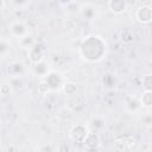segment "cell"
<instances>
[{
    "label": "cell",
    "mask_w": 152,
    "mask_h": 152,
    "mask_svg": "<svg viewBox=\"0 0 152 152\" xmlns=\"http://www.w3.org/2000/svg\"><path fill=\"white\" fill-rule=\"evenodd\" d=\"M107 42L97 34L86 36L78 45L80 57L88 63H97L102 61L107 53Z\"/></svg>",
    "instance_id": "obj_1"
},
{
    "label": "cell",
    "mask_w": 152,
    "mask_h": 152,
    "mask_svg": "<svg viewBox=\"0 0 152 152\" xmlns=\"http://www.w3.org/2000/svg\"><path fill=\"white\" fill-rule=\"evenodd\" d=\"M65 83V78L63 75L56 70H50L44 77L38 80V91L42 95H46L49 93L62 90Z\"/></svg>",
    "instance_id": "obj_2"
},
{
    "label": "cell",
    "mask_w": 152,
    "mask_h": 152,
    "mask_svg": "<svg viewBox=\"0 0 152 152\" xmlns=\"http://www.w3.org/2000/svg\"><path fill=\"white\" fill-rule=\"evenodd\" d=\"M113 144L116 151H135L138 148L139 142L134 135L122 133V134H118L114 138Z\"/></svg>",
    "instance_id": "obj_3"
},
{
    "label": "cell",
    "mask_w": 152,
    "mask_h": 152,
    "mask_svg": "<svg viewBox=\"0 0 152 152\" xmlns=\"http://www.w3.org/2000/svg\"><path fill=\"white\" fill-rule=\"evenodd\" d=\"M6 72L13 80L23 78L27 74V68L24 64V62H21V61H12L6 66Z\"/></svg>",
    "instance_id": "obj_4"
},
{
    "label": "cell",
    "mask_w": 152,
    "mask_h": 152,
    "mask_svg": "<svg viewBox=\"0 0 152 152\" xmlns=\"http://www.w3.org/2000/svg\"><path fill=\"white\" fill-rule=\"evenodd\" d=\"M90 132L89 127L84 124H76L69 129V138L77 144H83L88 133Z\"/></svg>",
    "instance_id": "obj_5"
},
{
    "label": "cell",
    "mask_w": 152,
    "mask_h": 152,
    "mask_svg": "<svg viewBox=\"0 0 152 152\" xmlns=\"http://www.w3.org/2000/svg\"><path fill=\"white\" fill-rule=\"evenodd\" d=\"M45 57H46V48L42 43L36 42L34 45L27 50V58H28L31 65L44 61Z\"/></svg>",
    "instance_id": "obj_6"
},
{
    "label": "cell",
    "mask_w": 152,
    "mask_h": 152,
    "mask_svg": "<svg viewBox=\"0 0 152 152\" xmlns=\"http://www.w3.org/2000/svg\"><path fill=\"white\" fill-rule=\"evenodd\" d=\"M8 33L14 38L20 39L21 37L30 33V30H28L27 24L24 20L17 19V20H13L8 24Z\"/></svg>",
    "instance_id": "obj_7"
},
{
    "label": "cell",
    "mask_w": 152,
    "mask_h": 152,
    "mask_svg": "<svg viewBox=\"0 0 152 152\" xmlns=\"http://www.w3.org/2000/svg\"><path fill=\"white\" fill-rule=\"evenodd\" d=\"M78 14L81 17V19L86 20V21H91L94 20L97 14H99V10L97 7L91 4V2H86V4H82L78 8Z\"/></svg>",
    "instance_id": "obj_8"
},
{
    "label": "cell",
    "mask_w": 152,
    "mask_h": 152,
    "mask_svg": "<svg viewBox=\"0 0 152 152\" xmlns=\"http://www.w3.org/2000/svg\"><path fill=\"white\" fill-rule=\"evenodd\" d=\"M135 19L140 24H150L152 21V7L141 5L135 10Z\"/></svg>",
    "instance_id": "obj_9"
},
{
    "label": "cell",
    "mask_w": 152,
    "mask_h": 152,
    "mask_svg": "<svg viewBox=\"0 0 152 152\" xmlns=\"http://www.w3.org/2000/svg\"><path fill=\"white\" fill-rule=\"evenodd\" d=\"M101 144H102L101 138H100L99 133L95 131H90L83 141V146L86 147V150H89V151L99 150L101 147Z\"/></svg>",
    "instance_id": "obj_10"
},
{
    "label": "cell",
    "mask_w": 152,
    "mask_h": 152,
    "mask_svg": "<svg viewBox=\"0 0 152 152\" xmlns=\"http://www.w3.org/2000/svg\"><path fill=\"white\" fill-rule=\"evenodd\" d=\"M50 70H52V68H51V64L46 59L38 62L36 64H32V74H33V76L37 77V80L44 77Z\"/></svg>",
    "instance_id": "obj_11"
},
{
    "label": "cell",
    "mask_w": 152,
    "mask_h": 152,
    "mask_svg": "<svg viewBox=\"0 0 152 152\" xmlns=\"http://www.w3.org/2000/svg\"><path fill=\"white\" fill-rule=\"evenodd\" d=\"M107 6L112 13L122 14L127 10V1L126 0H108Z\"/></svg>",
    "instance_id": "obj_12"
},
{
    "label": "cell",
    "mask_w": 152,
    "mask_h": 152,
    "mask_svg": "<svg viewBox=\"0 0 152 152\" xmlns=\"http://www.w3.org/2000/svg\"><path fill=\"white\" fill-rule=\"evenodd\" d=\"M101 82H102V86L108 89V90H112L116 87L118 84V78L116 76L113 74V72H104L101 77Z\"/></svg>",
    "instance_id": "obj_13"
},
{
    "label": "cell",
    "mask_w": 152,
    "mask_h": 152,
    "mask_svg": "<svg viewBox=\"0 0 152 152\" xmlns=\"http://www.w3.org/2000/svg\"><path fill=\"white\" fill-rule=\"evenodd\" d=\"M141 108H142V107H141V103H140L139 97H137V96H131V97H128V99L126 100V109H127L129 113L135 114V113H138Z\"/></svg>",
    "instance_id": "obj_14"
},
{
    "label": "cell",
    "mask_w": 152,
    "mask_h": 152,
    "mask_svg": "<svg viewBox=\"0 0 152 152\" xmlns=\"http://www.w3.org/2000/svg\"><path fill=\"white\" fill-rule=\"evenodd\" d=\"M141 107L145 109H152V91L151 90H144L142 94L139 96Z\"/></svg>",
    "instance_id": "obj_15"
},
{
    "label": "cell",
    "mask_w": 152,
    "mask_h": 152,
    "mask_svg": "<svg viewBox=\"0 0 152 152\" xmlns=\"http://www.w3.org/2000/svg\"><path fill=\"white\" fill-rule=\"evenodd\" d=\"M34 43H36V39L33 38V36H32L31 33H27L26 36H24V37H21L20 39H18L19 46H20L21 49H25L26 51H27L28 49H31V48L34 45Z\"/></svg>",
    "instance_id": "obj_16"
},
{
    "label": "cell",
    "mask_w": 152,
    "mask_h": 152,
    "mask_svg": "<svg viewBox=\"0 0 152 152\" xmlns=\"http://www.w3.org/2000/svg\"><path fill=\"white\" fill-rule=\"evenodd\" d=\"M62 90L64 91V94L66 96H76V93H77V84L76 82H72V81H65Z\"/></svg>",
    "instance_id": "obj_17"
},
{
    "label": "cell",
    "mask_w": 152,
    "mask_h": 152,
    "mask_svg": "<svg viewBox=\"0 0 152 152\" xmlns=\"http://www.w3.org/2000/svg\"><path fill=\"white\" fill-rule=\"evenodd\" d=\"M10 49H11L10 40L6 37H2L1 42H0V56H1V59H5L6 56L10 55Z\"/></svg>",
    "instance_id": "obj_18"
},
{
    "label": "cell",
    "mask_w": 152,
    "mask_h": 152,
    "mask_svg": "<svg viewBox=\"0 0 152 152\" xmlns=\"http://www.w3.org/2000/svg\"><path fill=\"white\" fill-rule=\"evenodd\" d=\"M90 126L93 127V131L97 132V131L103 129V128L106 127V121H104V120H103L101 116H95V118L91 120Z\"/></svg>",
    "instance_id": "obj_19"
},
{
    "label": "cell",
    "mask_w": 152,
    "mask_h": 152,
    "mask_svg": "<svg viewBox=\"0 0 152 152\" xmlns=\"http://www.w3.org/2000/svg\"><path fill=\"white\" fill-rule=\"evenodd\" d=\"M141 87L144 90L152 91V74H147L141 78Z\"/></svg>",
    "instance_id": "obj_20"
},
{
    "label": "cell",
    "mask_w": 152,
    "mask_h": 152,
    "mask_svg": "<svg viewBox=\"0 0 152 152\" xmlns=\"http://www.w3.org/2000/svg\"><path fill=\"white\" fill-rule=\"evenodd\" d=\"M121 40L125 43V44H131L133 40H134V34L131 30H124L121 32Z\"/></svg>",
    "instance_id": "obj_21"
},
{
    "label": "cell",
    "mask_w": 152,
    "mask_h": 152,
    "mask_svg": "<svg viewBox=\"0 0 152 152\" xmlns=\"http://www.w3.org/2000/svg\"><path fill=\"white\" fill-rule=\"evenodd\" d=\"M0 93H1V96L6 97V96H10L12 94V86L11 83H4L0 88Z\"/></svg>",
    "instance_id": "obj_22"
},
{
    "label": "cell",
    "mask_w": 152,
    "mask_h": 152,
    "mask_svg": "<svg viewBox=\"0 0 152 152\" xmlns=\"http://www.w3.org/2000/svg\"><path fill=\"white\" fill-rule=\"evenodd\" d=\"M56 1L62 7H69L71 4H74V0H56Z\"/></svg>",
    "instance_id": "obj_23"
},
{
    "label": "cell",
    "mask_w": 152,
    "mask_h": 152,
    "mask_svg": "<svg viewBox=\"0 0 152 152\" xmlns=\"http://www.w3.org/2000/svg\"><path fill=\"white\" fill-rule=\"evenodd\" d=\"M38 150H39V151H53V147L45 145V146H42V147H39Z\"/></svg>",
    "instance_id": "obj_24"
},
{
    "label": "cell",
    "mask_w": 152,
    "mask_h": 152,
    "mask_svg": "<svg viewBox=\"0 0 152 152\" xmlns=\"http://www.w3.org/2000/svg\"><path fill=\"white\" fill-rule=\"evenodd\" d=\"M151 150H152V146H151Z\"/></svg>",
    "instance_id": "obj_25"
}]
</instances>
